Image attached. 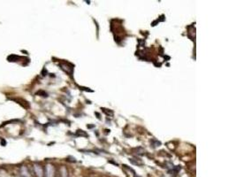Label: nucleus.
Returning a JSON list of instances; mask_svg holds the SVG:
<instances>
[{
  "label": "nucleus",
  "mask_w": 236,
  "mask_h": 177,
  "mask_svg": "<svg viewBox=\"0 0 236 177\" xmlns=\"http://www.w3.org/2000/svg\"><path fill=\"white\" fill-rule=\"evenodd\" d=\"M60 177H68V172L65 166H61L60 168Z\"/></svg>",
  "instance_id": "4"
},
{
  "label": "nucleus",
  "mask_w": 236,
  "mask_h": 177,
  "mask_svg": "<svg viewBox=\"0 0 236 177\" xmlns=\"http://www.w3.org/2000/svg\"><path fill=\"white\" fill-rule=\"evenodd\" d=\"M20 174L22 177H31V174L29 173L28 167L26 166H22L20 168Z\"/></svg>",
  "instance_id": "3"
},
{
  "label": "nucleus",
  "mask_w": 236,
  "mask_h": 177,
  "mask_svg": "<svg viewBox=\"0 0 236 177\" xmlns=\"http://www.w3.org/2000/svg\"><path fill=\"white\" fill-rule=\"evenodd\" d=\"M54 173H55V169L54 166L51 165V164H48L47 166H45V171H44V175L45 177H54Z\"/></svg>",
  "instance_id": "1"
},
{
  "label": "nucleus",
  "mask_w": 236,
  "mask_h": 177,
  "mask_svg": "<svg viewBox=\"0 0 236 177\" xmlns=\"http://www.w3.org/2000/svg\"><path fill=\"white\" fill-rule=\"evenodd\" d=\"M78 135L79 136H83V137H88V135L83 132V130H78Z\"/></svg>",
  "instance_id": "5"
},
{
  "label": "nucleus",
  "mask_w": 236,
  "mask_h": 177,
  "mask_svg": "<svg viewBox=\"0 0 236 177\" xmlns=\"http://www.w3.org/2000/svg\"><path fill=\"white\" fill-rule=\"evenodd\" d=\"M34 171H35V173L37 177H43L44 176V170H43V167L38 165V164H35L34 165Z\"/></svg>",
  "instance_id": "2"
}]
</instances>
